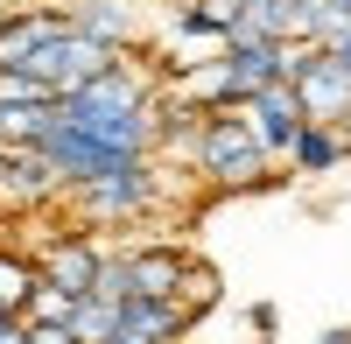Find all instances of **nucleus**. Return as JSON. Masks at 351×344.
<instances>
[{
	"instance_id": "f257e3e1",
	"label": "nucleus",
	"mask_w": 351,
	"mask_h": 344,
	"mask_svg": "<svg viewBox=\"0 0 351 344\" xmlns=\"http://www.w3.org/2000/svg\"><path fill=\"white\" fill-rule=\"evenodd\" d=\"M197 183L211 190V197H246V190H267L274 176H288V169L253 140V127L239 120V106L232 112H211L204 120V134H197Z\"/></svg>"
},
{
	"instance_id": "f03ea898",
	"label": "nucleus",
	"mask_w": 351,
	"mask_h": 344,
	"mask_svg": "<svg viewBox=\"0 0 351 344\" xmlns=\"http://www.w3.org/2000/svg\"><path fill=\"white\" fill-rule=\"evenodd\" d=\"M64 204H71V225H84V232H92V225H141V218H155L169 204V162L141 155V162L112 169L99 183L64 190Z\"/></svg>"
},
{
	"instance_id": "7ed1b4c3",
	"label": "nucleus",
	"mask_w": 351,
	"mask_h": 344,
	"mask_svg": "<svg viewBox=\"0 0 351 344\" xmlns=\"http://www.w3.org/2000/svg\"><path fill=\"white\" fill-rule=\"evenodd\" d=\"M120 56H134V49H112V42H99V36H84V28H71V14H64V28H56V36L28 56V77H43L56 99L64 92H77V84H92V77H106L112 64H120Z\"/></svg>"
},
{
	"instance_id": "20e7f679",
	"label": "nucleus",
	"mask_w": 351,
	"mask_h": 344,
	"mask_svg": "<svg viewBox=\"0 0 351 344\" xmlns=\"http://www.w3.org/2000/svg\"><path fill=\"white\" fill-rule=\"evenodd\" d=\"M295 99L309 120H324V127H351V71H344V56L337 49H302V64H295Z\"/></svg>"
},
{
	"instance_id": "39448f33",
	"label": "nucleus",
	"mask_w": 351,
	"mask_h": 344,
	"mask_svg": "<svg viewBox=\"0 0 351 344\" xmlns=\"http://www.w3.org/2000/svg\"><path fill=\"white\" fill-rule=\"evenodd\" d=\"M99 260H106V246L84 232V225H64V232H49V239H43V253H36L43 281H56L64 295H92V288H99Z\"/></svg>"
},
{
	"instance_id": "423d86ee",
	"label": "nucleus",
	"mask_w": 351,
	"mask_h": 344,
	"mask_svg": "<svg viewBox=\"0 0 351 344\" xmlns=\"http://www.w3.org/2000/svg\"><path fill=\"white\" fill-rule=\"evenodd\" d=\"M239 120L253 127V140H260V148H267L274 162L288 155V148H295V134H302V120H309V112H302V99H295V84H260V92L239 106Z\"/></svg>"
},
{
	"instance_id": "0eeeda50",
	"label": "nucleus",
	"mask_w": 351,
	"mask_h": 344,
	"mask_svg": "<svg viewBox=\"0 0 351 344\" xmlns=\"http://www.w3.org/2000/svg\"><path fill=\"white\" fill-rule=\"evenodd\" d=\"M64 14L71 28H84L112 49H141V36H148V0H64Z\"/></svg>"
},
{
	"instance_id": "6e6552de",
	"label": "nucleus",
	"mask_w": 351,
	"mask_h": 344,
	"mask_svg": "<svg viewBox=\"0 0 351 344\" xmlns=\"http://www.w3.org/2000/svg\"><path fill=\"white\" fill-rule=\"evenodd\" d=\"M190 253L183 246H127V302H176Z\"/></svg>"
},
{
	"instance_id": "1a4fd4ad",
	"label": "nucleus",
	"mask_w": 351,
	"mask_h": 344,
	"mask_svg": "<svg viewBox=\"0 0 351 344\" xmlns=\"http://www.w3.org/2000/svg\"><path fill=\"white\" fill-rule=\"evenodd\" d=\"M56 28H64V0H21V8L0 21V71H21Z\"/></svg>"
},
{
	"instance_id": "9d476101",
	"label": "nucleus",
	"mask_w": 351,
	"mask_h": 344,
	"mask_svg": "<svg viewBox=\"0 0 351 344\" xmlns=\"http://www.w3.org/2000/svg\"><path fill=\"white\" fill-rule=\"evenodd\" d=\"M64 197V176H56V162L43 148H14L8 162V183H0V211H43Z\"/></svg>"
},
{
	"instance_id": "9b49d317",
	"label": "nucleus",
	"mask_w": 351,
	"mask_h": 344,
	"mask_svg": "<svg viewBox=\"0 0 351 344\" xmlns=\"http://www.w3.org/2000/svg\"><path fill=\"white\" fill-rule=\"evenodd\" d=\"M281 162H288V176H330V169H344V162H351V127H324V120H302L295 148H288Z\"/></svg>"
},
{
	"instance_id": "f8f14e48",
	"label": "nucleus",
	"mask_w": 351,
	"mask_h": 344,
	"mask_svg": "<svg viewBox=\"0 0 351 344\" xmlns=\"http://www.w3.org/2000/svg\"><path fill=\"white\" fill-rule=\"evenodd\" d=\"M120 330L127 337H148V344H176L190 330V317L176 302H120Z\"/></svg>"
},
{
	"instance_id": "ddd939ff",
	"label": "nucleus",
	"mask_w": 351,
	"mask_h": 344,
	"mask_svg": "<svg viewBox=\"0 0 351 344\" xmlns=\"http://www.w3.org/2000/svg\"><path fill=\"white\" fill-rule=\"evenodd\" d=\"M36 281H43L36 253L0 246V317H21V309H28V295H36Z\"/></svg>"
},
{
	"instance_id": "4468645a",
	"label": "nucleus",
	"mask_w": 351,
	"mask_h": 344,
	"mask_svg": "<svg viewBox=\"0 0 351 344\" xmlns=\"http://www.w3.org/2000/svg\"><path fill=\"white\" fill-rule=\"evenodd\" d=\"M295 14H302V42L316 49H337L351 36V0H295Z\"/></svg>"
},
{
	"instance_id": "2eb2a0df",
	"label": "nucleus",
	"mask_w": 351,
	"mask_h": 344,
	"mask_svg": "<svg viewBox=\"0 0 351 344\" xmlns=\"http://www.w3.org/2000/svg\"><path fill=\"white\" fill-rule=\"evenodd\" d=\"M71 337H77V344H112V337H120V302L77 295V309H71Z\"/></svg>"
},
{
	"instance_id": "dca6fc26",
	"label": "nucleus",
	"mask_w": 351,
	"mask_h": 344,
	"mask_svg": "<svg viewBox=\"0 0 351 344\" xmlns=\"http://www.w3.org/2000/svg\"><path fill=\"white\" fill-rule=\"evenodd\" d=\"M211 302H218V267L190 260V267H183V288H176V309H183V317L197 323V317H204V309H211Z\"/></svg>"
},
{
	"instance_id": "f3484780",
	"label": "nucleus",
	"mask_w": 351,
	"mask_h": 344,
	"mask_svg": "<svg viewBox=\"0 0 351 344\" xmlns=\"http://www.w3.org/2000/svg\"><path fill=\"white\" fill-rule=\"evenodd\" d=\"M71 309H77V295H64L56 281H36V295H28L21 323H71Z\"/></svg>"
},
{
	"instance_id": "a211bd4d",
	"label": "nucleus",
	"mask_w": 351,
	"mask_h": 344,
	"mask_svg": "<svg viewBox=\"0 0 351 344\" xmlns=\"http://www.w3.org/2000/svg\"><path fill=\"white\" fill-rule=\"evenodd\" d=\"M56 92L43 77H28V71H0V106H49Z\"/></svg>"
},
{
	"instance_id": "6ab92c4d",
	"label": "nucleus",
	"mask_w": 351,
	"mask_h": 344,
	"mask_svg": "<svg viewBox=\"0 0 351 344\" xmlns=\"http://www.w3.org/2000/svg\"><path fill=\"white\" fill-rule=\"evenodd\" d=\"M92 295L127 302V253H106V260H99V288H92Z\"/></svg>"
},
{
	"instance_id": "aec40b11",
	"label": "nucleus",
	"mask_w": 351,
	"mask_h": 344,
	"mask_svg": "<svg viewBox=\"0 0 351 344\" xmlns=\"http://www.w3.org/2000/svg\"><path fill=\"white\" fill-rule=\"evenodd\" d=\"M28 344H77L71 323H28Z\"/></svg>"
},
{
	"instance_id": "412c9836",
	"label": "nucleus",
	"mask_w": 351,
	"mask_h": 344,
	"mask_svg": "<svg viewBox=\"0 0 351 344\" xmlns=\"http://www.w3.org/2000/svg\"><path fill=\"white\" fill-rule=\"evenodd\" d=\"M0 344H28V323L21 317H0Z\"/></svg>"
},
{
	"instance_id": "4be33fe9",
	"label": "nucleus",
	"mask_w": 351,
	"mask_h": 344,
	"mask_svg": "<svg viewBox=\"0 0 351 344\" xmlns=\"http://www.w3.org/2000/svg\"><path fill=\"white\" fill-rule=\"evenodd\" d=\"M316 344H351V323H337V330H324Z\"/></svg>"
},
{
	"instance_id": "5701e85b",
	"label": "nucleus",
	"mask_w": 351,
	"mask_h": 344,
	"mask_svg": "<svg viewBox=\"0 0 351 344\" xmlns=\"http://www.w3.org/2000/svg\"><path fill=\"white\" fill-rule=\"evenodd\" d=\"M8 162H14V148H0V183H8Z\"/></svg>"
},
{
	"instance_id": "b1692460",
	"label": "nucleus",
	"mask_w": 351,
	"mask_h": 344,
	"mask_svg": "<svg viewBox=\"0 0 351 344\" xmlns=\"http://www.w3.org/2000/svg\"><path fill=\"white\" fill-rule=\"evenodd\" d=\"M337 56H344V71H351V36H344V42H337Z\"/></svg>"
},
{
	"instance_id": "393cba45",
	"label": "nucleus",
	"mask_w": 351,
	"mask_h": 344,
	"mask_svg": "<svg viewBox=\"0 0 351 344\" xmlns=\"http://www.w3.org/2000/svg\"><path fill=\"white\" fill-rule=\"evenodd\" d=\"M14 8H21V0H0V21H8V14H14Z\"/></svg>"
},
{
	"instance_id": "a878e982",
	"label": "nucleus",
	"mask_w": 351,
	"mask_h": 344,
	"mask_svg": "<svg viewBox=\"0 0 351 344\" xmlns=\"http://www.w3.org/2000/svg\"><path fill=\"white\" fill-rule=\"evenodd\" d=\"M112 344H148V337H127V330H120V337H112Z\"/></svg>"
},
{
	"instance_id": "bb28decb",
	"label": "nucleus",
	"mask_w": 351,
	"mask_h": 344,
	"mask_svg": "<svg viewBox=\"0 0 351 344\" xmlns=\"http://www.w3.org/2000/svg\"><path fill=\"white\" fill-rule=\"evenodd\" d=\"M239 8H260V0H239Z\"/></svg>"
}]
</instances>
